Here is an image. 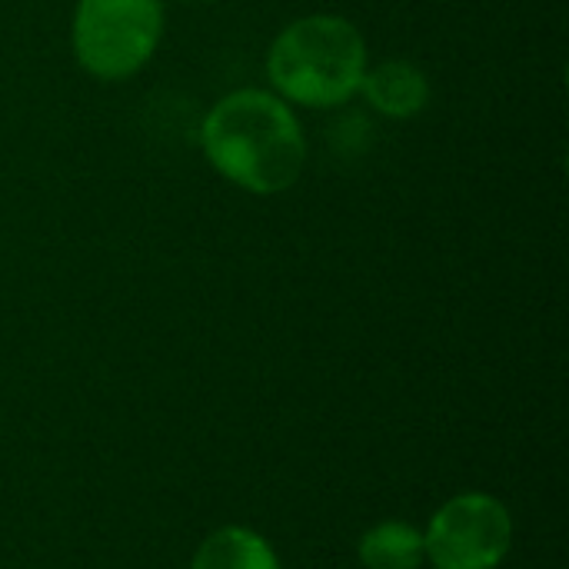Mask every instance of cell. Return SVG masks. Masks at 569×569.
<instances>
[{
    "label": "cell",
    "mask_w": 569,
    "mask_h": 569,
    "mask_svg": "<svg viewBox=\"0 0 569 569\" xmlns=\"http://www.w3.org/2000/svg\"><path fill=\"white\" fill-rule=\"evenodd\" d=\"M200 143L223 180L257 197L290 190L307 167V137L293 107L260 87L220 97L203 117Z\"/></svg>",
    "instance_id": "cell-1"
},
{
    "label": "cell",
    "mask_w": 569,
    "mask_h": 569,
    "mask_svg": "<svg viewBox=\"0 0 569 569\" xmlns=\"http://www.w3.org/2000/svg\"><path fill=\"white\" fill-rule=\"evenodd\" d=\"M363 73V33L333 13H310L287 23L267 50V80L290 107H343L360 93Z\"/></svg>",
    "instance_id": "cell-2"
},
{
    "label": "cell",
    "mask_w": 569,
    "mask_h": 569,
    "mask_svg": "<svg viewBox=\"0 0 569 569\" xmlns=\"http://www.w3.org/2000/svg\"><path fill=\"white\" fill-rule=\"evenodd\" d=\"M73 57L97 80H127L163 37V0H77Z\"/></svg>",
    "instance_id": "cell-3"
},
{
    "label": "cell",
    "mask_w": 569,
    "mask_h": 569,
    "mask_svg": "<svg viewBox=\"0 0 569 569\" xmlns=\"http://www.w3.org/2000/svg\"><path fill=\"white\" fill-rule=\"evenodd\" d=\"M510 507L483 490L450 497L427 523L423 547L433 569H500L513 550Z\"/></svg>",
    "instance_id": "cell-4"
},
{
    "label": "cell",
    "mask_w": 569,
    "mask_h": 569,
    "mask_svg": "<svg viewBox=\"0 0 569 569\" xmlns=\"http://www.w3.org/2000/svg\"><path fill=\"white\" fill-rule=\"evenodd\" d=\"M360 93L377 113L390 120H410L430 103V80L410 60H383L377 67H367Z\"/></svg>",
    "instance_id": "cell-5"
},
{
    "label": "cell",
    "mask_w": 569,
    "mask_h": 569,
    "mask_svg": "<svg viewBox=\"0 0 569 569\" xmlns=\"http://www.w3.org/2000/svg\"><path fill=\"white\" fill-rule=\"evenodd\" d=\"M190 569H283L267 537L250 527L230 523L213 530L193 553Z\"/></svg>",
    "instance_id": "cell-6"
},
{
    "label": "cell",
    "mask_w": 569,
    "mask_h": 569,
    "mask_svg": "<svg viewBox=\"0 0 569 569\" xmlns=\"http://www.w3.org/2000/svg\"><path fill=\"white\" fill-rule=\"evenodd\" d=\"M357 557L363 569H423V530L410 527L407 520H383L360 537Z\"/></svg>",
    "instance_id": "cell-7"
}]
</instances>
